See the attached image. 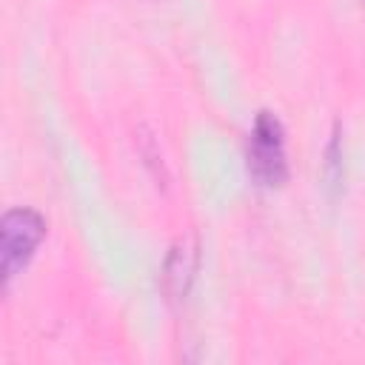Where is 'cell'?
Segmentation results:
<instances>
[{"mask_svg":"<svg viewBox=\"0 0 365 365\" xmlns=\"http://www.w3.org/2000/svg\"><path fill=\"white\" fill-rule=\"evenodd\" d=\"M248 168L262 185H277L285 180V134L282 123L271 111H259L254 120Z\"/></svg>","mask_w":365,"mask_h":365,"instance_id":"7a4b0ae2","label":"cell"},{"mask_svg":"<svg viewBox=\"0 0 365 365\" xmlns=\"http://www.w3.org/2000/svg\"><path fill=\"white\" fill-rule=\"evenodd\" d=\"M43 234H46V220L40 211L17 205L3 214V220H0V271H3L6 285L29 262V257L37 248V242L43 240Z\"/></svg>","mask_w":365,"mask_h":365,"instance_id":"6da1fadb","label":"cell"},{"mask_svg":"<svg viewBox=\"0 0 365 365\" xmlns=\"http://www.w3.org/2000/svg\"><path fill=\"white\" fill-rule=\"evenodd\" d=\"M325 177H328V185L336 188L339 180H342V148H339V125L334 128V137L328 143V151H325Z\"/></svg>","mask_w":365,"mask_h":365,"instance_id":"277c9868","label":"cell"},{"mask_svg":"<svg viewBox=\"0 0 365 365\" xmlns=\"http://www.w3.org/2000/svg\"><path fill=\"white\" fill-rule=\"evenodd\" d=\"M197 271V242L191 237H180L168 257H165V268H163V288L168 294V299H182L191 279Z\"/></svg>","mask_w":365,"mask_h":365,"instance_id":"3957f363","label":"cell"}]
</instances>
